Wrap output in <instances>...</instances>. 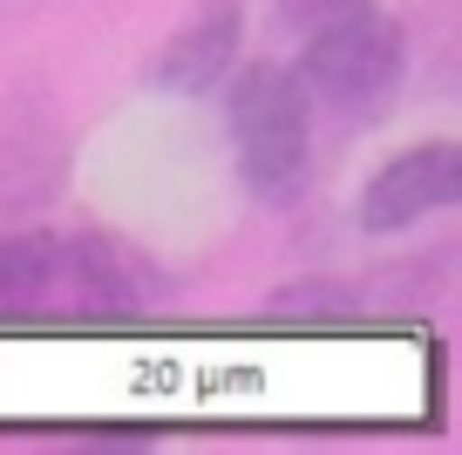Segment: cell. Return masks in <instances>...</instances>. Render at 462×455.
Returning <instances> with one entry per match:
<instances>
[{"label": "cell", "instance_id": "1", "mask_svg": "<svg viewBox=\"0 0 462 455\" xmlns=\"http://www.w3.org/2000/svg\"><path fill=\"white\" fill-rule=\"evenodd\" d=\"M143 265L102 231H0V313L136 306Z\"/></svg>", "mask_w": 462, "mask_h": 455}, {"label": "cell", "instance_id": "2", "mask_svg": "<svg viewBox=\"0 0 462 455\" xmlns=\"http://www.w3.org/2000/svg\"><path fill=\"white\" fill-rule=\"evenodd\" d=\"M225 129H231V157H238V184L259 204H273V211L300 204L306 163H313V123H306L300 75L279 69V61H245L231 75Z\"/></svg>", "mask_w": 462, "mask_h": 455}, {"label": "cell", "instance_id": "3", "mask_svg": "<svg viewBox=\"0 0 462 455\" xmlns=\"http://www.w3.org/2000/svg\"><path fill=\"white\" fill-rule=\"evenodd\" d=\"M394 82H402V28L381 7H361V14L306 34L300 88H313L319 102H333L346 116H367L394 96Z\"/></svg>", "mask_w": 462, "mask_h": 455}, {"label": "cell", "instance_id": "4", "mask_svg": "<svg viewBox=\"0 0 462 455\" xmlns=\"http://www.w3.org/2000/svg\"><path fill=\"white\" fill-rule=\"evenodd\" d=\"M462 198V150L448 136L415 143L402 157H388L361 190V225L367 231H408L429 211H448Z\"/></svg>", "mask_w": 462, "mask_h": 455}, {"label": "cell", "instance_id": "5", "mask_svg": "<svg viewBox=\"0 0 462 455\" xmlns=\"http://www.w3.org/2000/svg\"><path fill=\"white\" fill-rule=\"evenodd\" d=\"M231 61H238V7L231 0H204V14H190V28L157 55V88L204 96Z\"/></svg>", "mask_w": 462, "mask_h": 455}, {"label": "cell", "instance_id": "6", "mask_svg": "<svg viewBox=\"0 0 462 455\" xmlns=\"http://www.w3.org/2000/svg\"><path fill=\"white\" fill-rule=\"evenodd\" d=\"M361 7H374V0H279V28L306 42V34L333 28V21H346V14H361Z\"/></svg>", "mask_w": 462, "mask_h": 455}]
</instances>
